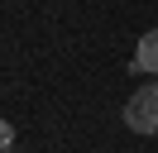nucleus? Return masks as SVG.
Masks as SVG:
<instances>
[{
	"mask_svg": "<svg viewBox=\"0 0 158 153\" xmlns=\"http://www.w3.org/2000/svg\"><path fill=\"white\" fill-rule=\"evenodd\" d=\"M125 124L134 134H158V86H139L134 96L125 101Z\"/></svg>",
	"mask_w": 158,
	"mask_h": 153,
	"instance_id": "obj_1",
	"label": "nucleus"
},
{
	"mask_svg": "<svg viewBox=\"0 0 158 153\" xmlns=\"http://www.w3.org/2000/svg\"><path fill=\"white\" fill-rule=\"evenodd\" d=\"M5 153H15V148H5Z\"/></svg>",
	"mask_w": 158,
	"mask_h": 153,
	"instance_id": "obj_3",
	"label": "nucleus"
},
{
	"mask_svg": "<svg viewBox=\"0 0 158 153\" xmlns=\"http://www.w3.org/2000/svg\"><path fill=\"white\" fill-rule=\"evenodd\" d=\"M134 72H158V29H148L139 38V53H134Z\"/></svg>",
	"mask_w": 158,
	"mask_h": 153,
	"instance_id": "obj_2",
	"label": "nucleus"
}]
</instances>
